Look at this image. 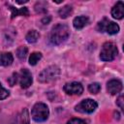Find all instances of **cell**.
I'll list each match as a JSON object with an SVG mask.
<instances>
[{
    "mask_svg": "<svg viewBox=\"0 0 124 124\" xmlns=\"http://www.w3.org/2000/svg\"><path fill=\"white\" fill-rule=\"evenodd\" d=\"M70 35V30L69 27L66 24H57L55 25L49 34V41L52 45H61L62 43H64L68 37Z\"/></svg>",
    "mask_w": 124,
    "mask_h": 124,
    "instance_id": "obj_1",
    "label": "cell"
},
{
    "mask_svg": "<svg viewBox=\"0 0 124 124\" xmlns=\"http://www.w3.org/2000/svg\"><path fill=\"white\" fill-rule=\"evenodd\" d=\"M60 76V69L59 67L55 66V65H52V66H49L47 68H46L45 70H43L40 75H39V81L40 82H50V81H53L55 79L58 78V77Z\"/></svg>",
    "mask_w": 124,
    "mask_h": 124,
    "instance_id": "obj_2",
    "label": "cell"
},
{
    "mask_svg": "<svg viewBox=\"0 0 124 124\" xmlns=\"http://www.w3.org/2000/svg\"><path fill=\"white\" fill-rule=\"evenodd\" d=\"M48 114H49L48 108L44 103H37V104H35V106L33 107L32 111H31L32 118L36 122L46 121L47 119V117H48Z\"/></svg>",
    "mask_w": 124,
    "mask_h": 124,
    "instance_id": "obj_3",
    "label": "cell"
},
{
    "mask_svg": "<svg viewBox=\"0 0 124 124\" xmlns=\"http://www.w3.org/2000/svg\"><path fill=\"white\" fill-rule=\"evenodd\" d=\"M117 52L118 51L116 46L111 42H107L102 46L100 52V58L103 61H111L116 57Z\"/></svg>",
    "mask_w": 124,
    "mask_h": 124,
    "instance_id": "obj_4",
    "label": "cell"
},
{
    "mask_svg": "<svg viewBox=\"0 0 124 124\" xmlns=\"http://www.w3.org/2000/svg\"><path fill=\"white\" fill-rule=\"evenodd\" d=\"M97 28L100 32H107V33L111 34V35L116 34L119 31V26L115 22L109 21L108 18H103L98 23Z\"/></svg>",
    "mask_w": 124,
    "mask_h": 124,
    "instance_id": "obj_5",
    "label": "cell"
},
{
    "mask_svg": "<svg viewBox=\"0 0 124 124\" xmlns=\"http://www.w3.org/2000/svg\"><path fill=\"white\" fill-rule=\"evenodd\" d=\"M98 107V104L91 99H85L81 101L78 105L76 106L75 109L81 113H91L93 112Z\"/></svg>",
    "mask_w": 124,
    "mask_h": 124,
    "instance_id": "obj_6",
    "label": "cell"
},
{
    "mask_svg": "<svg viewBox=\"0 0 124 124\" xmlns=\"http://www.w3.org/2000/svg\"><path fill=\"white\" fill-rule=\"evenodd\" d=\"M64 91L69 95H80L83 92V86L80 82L73 81L65 84Z\"/></svg>",
    "mask_w": 124,
    "mask_h": 124,
    "instance_id": "obj_7",
    "label": "cell"
},
{
    "mask_svg": "<svg viewBox=\"0 0 124 124\" xmlns=\"http://www.w3.org/2000/svg\"><path fill=\"white\" fill-rule=\"evenodd\" d=\"M18 81L22 88H28L32 84V75L27 69H22L18 75Z\"/></svg>",
    "mask_w": 124,
    "mask_h": 124,
    "instance_id": "obj_8",
    "label": "cell"
},
{
    "mask_svg": "<svg viewBox=\"0 0 124 124\" xmlns=\"http://www.w3.org/2000/svg\"><path fill=\"white\" fill-rule=\"evenodd\" d=\"M30 117H29V112L27 108L21 109L14 118L13 124H29Z\"/></svg>",
    "mask_w": 124,
    "mask_h": 124,
    "instance_id": "obj_9",
    "label": "cell"
},
{
    "mask_svg": "<svg viewBox=\"0 0 124 124\" xmlns=\"http://www.w3.org/2000/svg\"><path fill=\"white\" fill-rule=\"evenodd\" d=\"M107 89H108V92L110 95L118 94L122 90V82L118 79H111L108 82Z\"/></svg>",
    "mask_w": 124,
    "mask_h": 124,
    "instance_id": "obj_10",
    "label": "cell"
},
{
    "mask_svg": "<svg viewBox=\"0 0 124 124\" xmlns=\"http://www.w3.org/2000/svg\"><path fill=\"white\" fill-rule=\"evenodd\" d=\"M111 16L116 19H121L124 16V4L122 1H118L111 10Z\"/></svg>",
    "mask_w": 124,
    "mask_h": 124,
    "instance_id": "obj_11",
    "label": "cell"
},
{
    "mask_svg": "<svg viewBox=\"0 0 124 124\" xmlns=\"http://www.w3.org/2000/svg\"><path fill=\"white\" fill-rule=\"evenodd\" d=\"M8 6H9V9L11 10V12H12V18H14L17 16H29V11L25 7H23V8H15L11 5H8Z\"/></svg>",
    "mask_w": 124,
    "mask_h": 124,
    "instance_id": "obj_12",
    "label": "cell"
},
{
    "mask_svg": "<svg viewBox=\"0 0 124 124\" xmlns=\"http://www.w3.org/2000/svg\"><path fill=\"white\" fill-rule=\"evenodd\" d=\"M88 22H89V18H88L87 16H80L75 17V19H74V21H73V24H74V27H75L76 29H81V28H83Z\"/></svg>",
    "mask_w": 124,
    "mask_h": 124,
    "instance_id": "obj_13",
    "label": "cell"
},
{
    "mask_svg": "<svg viewBox=\"0 0 124 124\" xmlns=\"http://www.w3.org/2000/svg\"><path fill=\"white\" fill-rule=\"evenodd\" d=\"M14 58L10 52H0V66H9L12 64Z\"/></svg>",
    "mask_w": 124,
    "mask_h": 124,
    "instance_id": "obj_14",
    "label": "cell"
},
{
    "mask_svg": "<svg viewBox=\"0 0 124 124\" xmlns=\"http://www.w3.org/2000/svg\"><path fill=\"white\" fill-rule=\"evenodd\" d=\"M39 37H40V34H39L38 31H36V30H31V31H29V32L27 33L25 39H26V41H27L28 43L33 44V43H36V42L38 41Z\"/></svg>",
    "mask_w": 124,
    "mask_h": 124,
    "instance_id": "obj_15",
    "label": "cell"
},
{
    "mask_svg": "<svg viewBox=\"0 0 124 124\" xmlns=\"http://www.w3.org/2000/svg\"><path fill=\"white\" fill-rule=\"evenodd\" d=\"M73 12V8L70 6V5H66L64 7H62L59 11H58V14H59V16L62 17V18H66L68 17Z\"/></svg>",
    "mask_w": 124,
    "mask_h": 124,
    "instance_id": "obj_16",
    "label": "cell"
},
{
    "mask_svg": "<svg viewBox=\"0 0 124 124\" xmlns=\"http://www.w3.org/2000/svg\"><path fill=\"white\" fill-rule=\"evenodd\" d=\"M41 58H42V53H40V52H33L30 55V57H29V64L32 65V66L36 65L41 60Z\"/></svg>",
    "mask_w": 124,
    "mask_h": 124,
    "instance_id": "obj_17",
    "label": "cell"
},
{
    "mask_svg": "<svg viewBox=\"0 0 124 124\" xmlns=\"http://www.w3.org/2000/svg\"><path fill=\"white\" fill-rule=\"evenodd\" d=\"M27 51H28V49L26 46H20L16 50V55L20 60H23V59H25V57L27 55Z\"/></svg>",
    "mask_w": 124,
    "mask_h": 124,
    "instance_id": "obj_18",
    "label": "cell"
},
{
    "mask_svg": "<svg viewBox=\"0 0 124 124\" xmlns=\"http://www.w3.org/2000/svg\"><path fill=\"white\" fill-rule=\"evenodd\" d=\"M46 2H38L35 5V11L37 13H45L46 12Z\"/></svg>",
    "mask_w": 124,
    "mask_h": 124,
    "instance_id": "obj_19",
    "label": "cell"
},
{
    "mask_svg": "<svg viewBox=\"0 0 124 124\" xmlns=\"http://www.w3.org/2000/svg\"><path fill=\"white\" fill-rule=\"evenodd\" d=\"M101 89V85L98 82H93L88 86V90L89 92H91L92 94H97Z\"/></svg>",
    "mask_w": 124,
    "mask_h": 124,
    "instance_id": "obj_20",
    "label": "cell"
},
{
    "mask_svg": "<svg viewBox=\"0 0 124 124\" xmlns=\"http://www.w3.org/2000/svg\"><path fill=\"white\" fill-rule=\"evenodd\" d=\"M9 96V91L7 89H5L2 84L0 83V100H3V99H6L7 97Z\"/></svg>",
    "mask_w": 124,
    "mask_h": 124,
    "instance_id": "obj_21",
    "label": "cell"
},
{
    "mask_svg": "<svg viewBox=\"0 0 124 124\" xmlns=\"http://www.w3.org/2000/svg\"><path fill=\"white\" fill-rule=\"evenodd\" d=\"M17 79H18V74L15 73V74H14V75L9 78V82H10V84L13 86V85H15V84L16 83Z\"/></svg>",
    "mask_w": 124,
    "mask_h": 124,
    "instance_id": "obj_22",
    "label": "cell"
},
{
    "mask_svg": "<svg viewBox=\"0 0 124 124\" xmlns=\"http://www.w3.org/2000/svg\"><path fill=\"white\" fill-rule=\"evenodd\" d=\"M67 124H86V123L79 118H73V119L69 120L67 122Z\"/></svg>",
    "mask_w": 124,
    "mask_h": 124,
    "instance_id": "obj_23",
    "label": "cell"
},
{
    "mask_svg": "<svg viewBox=\"0 0 124 124\" xmlns=\"http://www.w3.org/2000/svg\"><path fill=\"white\" fill-rule=\"evenodd\" d=\"M116 104H117V106L121 108V109H123V96L122 95H120L119 97H118V99H117V101H116Z\"/></svg>",
    "mask_w": 124,
    "mask_h": 124,
    "instance_id": "obj_24",
    "label": "cell"
},
{
    "mask_svg": "<svg viewBox=\"0 0 124 124\" xmlns=\"http://www.w3.org/2000/svg\"><path fill=\"white\" fill-rule=\"evenodd\" d=\"M49 21H50V17H49V16H48L47 18H46V17H45V18H43V19H42V22H43L44 24H47Z\"/></svg>",
    "mask_w": 124,
    "mask_h": 124,
    "instance_id": "obj_25",
    "label": "cell"
},
{
    "mask_svg": "<svg viewBox=\"0 0 124 124\" xmlns=\"http://www.w3.org/2000/svg\"><path fill=\"white\" fill-rule=\"evenodd\" d=\"M27 2V0H24V1H16V3H18V4H22V3H26Z\"/></svg>",
    "mask_w": 124,
    "mask_h": 124,
    "instance_id": "obj_26",
    "label": "cell"
}]
</instances>
